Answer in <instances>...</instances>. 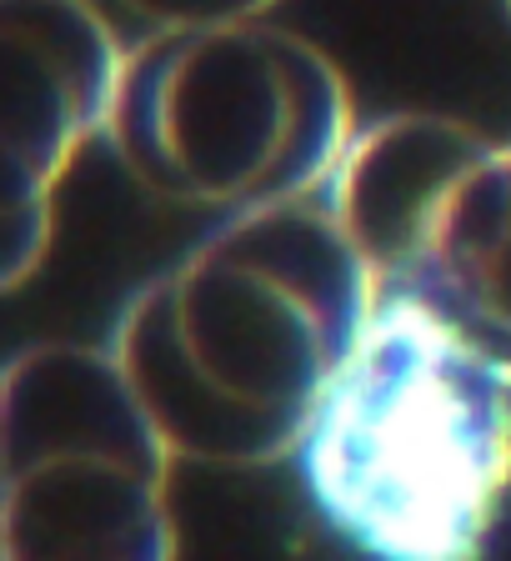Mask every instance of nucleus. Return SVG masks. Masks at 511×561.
<instances>
[{"mask_svg": "<svg viewBox=\"0 0 511 561\" xmlns=\"http://www.w3.org/2000/svg\"><path fill=\"white\" fill-rule=\"evenodd\" d=\"M431 301L511 346V140H497L466 191Z\"/></svg>", "mask_w": 511, "mask_h": 561, "instance_id": "obj_7", "label": "nucleus"}, {"mask_svg": "<svg viewBox=\"0 0 511 561\" xmlns=\"http://www.w3.org/2000/svg\"><path fill=\"white\" fill-rule=\"evenodd\" d=\"M130 21L151 31H191V25H236V21H266L281 0H116Z\"/></svg>", "mask_w": 511, "mask_h": 561, "instance_id": "obj_8", "label": "nucleus"}, {"mask_svg": "<svg viewBox=\"0 0 511 561\" xmlns=\"http://www.w3.org/2000/svg\"><path fill=\"white\" fill-rule=\"evenodd\" d=\"M175 451L111 346L35 341L0 381L5 561H181Z\"/></svg>", "mask_w": 511, "mask_h": 561, "instance_id": "obj_4", "label": "nucleus"}, {"mask_svg": "<svg viewBox=\"0 0 511 561\" xmlns=\"http://www.w3.org/2000/svg\"><path fill=\"white\" fill-rule=\"evenodd\" d=\"M351 136L331 56L271 21L136 41L105 130L140 191L222 216L326 196Z\"/></svg>", "mask_w": 511, "mask_h": 561, "instance_id": "obj_3", "label": "nucleus"}, {"mask_svg": "<svg viewBox=\"0 0 511 561\" xmlns=\"http://www.w3.org/2000/svg\"><path fill=\"white\" fill-rule=\"evenodd\" d=\"M507 11H511V0H507Z\"/></svg>", "mask_w": 511, "mask_h": 561, "instance_id": "obj_9", "label": "nucleus"}, {"mask_svg": "<svg viewBox=\"0 0 511 561\" xmlns=\"http://www.w3.org/2000/svg\"><path fill=\"white\" fill-rule=\"evenodd\" d=\"M376 301L316 196L211 226L121 306L105 346L175 461L271 467L302 451Z\"/></svg>", "mask_w": 511, "mask_h": 561, "instance_id": "obj_1", "label": "nucleus"}, {"mask_svg": "<svg viewBox=\"0 0 511 561\" xmlns=\"http://www.w3.org/2000/svg\"><path fill=\"white\" fill-rule=\"evenodd\" d=\"M491 151L477 126L427 111L356 126L321 201L382 296H436L452 226Z\"/></svg>", "mask_w": 511, "mask_h": 561, "instance_id": "obj_6", "label": "nucleus"}, {"mask_svg": "<svg viewBox=\"0 0 511 561\" xmlns=\"http://www.w3.org/2000/svg\"><path fill=\"white\" fill-rule=\"evenodd\" d=\"M130 50L91 0H0V276L21 291L56 231V186L116 116Z\"/></svg>", "mask_w": 511, "mask_h": 561, "instance_id": "obj_5", "label": "nucleus"}, {"mask_svg": "<svg viewBox=\"0 0 511 561\" xmlns=\"http://www.w3.org/2000/svg\"><path fill=\"white\" fill-rule=\"evenodd\" d=\"M296 467L356 557L491 561L511 502V346L427 296H382Z\"/></svg>", "mask_w": 511, "mask_h": 561, "instance_id": "obj_2", "label": "nucleus"}]
</instances>
